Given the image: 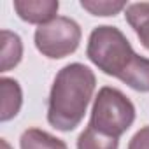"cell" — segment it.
I'll list each match as a JSON object with an SVG mask.
<instances>
[{"label": "cell", "mask_w": 149, "mask_h": 149, "mask_svg": "<svg viewBox=\"0 0 149 149\" xmlns=\"http://www.w3.org/2000/svg\"><path fill=\"white\" fill-rule=\"evenodd\" d=\"M128 149H149V125L140 128L128 142Z\"/></svg>", "instance_id": "cell-12"}, {"label": "cell", "mask_w": 149, "mask_h": 149, "mask_svg": "<svg viewBox=\"0 0 149 149\" xmlns=\"http://www.w3.org/2000/svg\"><path fill=\"white\" fill-rule=\"evenodd\" d=\"M135 121L133 102L118 88L104 86L93 100L88 126L119 139Z\"/></svg>", "instance_id": "cell-3"}, {"label": "cell", "mask_w": 149, "mask_h": 149, "mask_svg": "<svg viewBox=\"0 0 149 149\" xmlns=\"http://www.w3.org/2000/svg\"><path fill=\"white\" fill-rule=\"evenodd\" d=\"M23 58V42L21 37L14 32L2 30V72L11 70L16 67Z\"/></svg>", "instance_id": "cell-9"}, {"label": "cell", "mask_w": 149, "mask_h": 149, "mask_svg": "<svg viewBox=\"0 0 149 149\" xmlns=\"http://www.w3.org/2000/svg\"><path fill=\"white\" fill-rule=\"evenodd\" d=\"M19 149H68V147L61 139L40 128H28L19 137Z\"/></svg>", "instance_id": "cell-8"}, {"label": "cell", "mask_w": 149, "mask_h": 149, "mask_svg": "<svg viewBox=\"0 0 149 149\" xmlns=\"http://www.w3.org/2000/svg\"><path fill=\"white\" fill-rule=\"evenodd\" d=\"M2 149H11V146L6 142V139H2Z\"/></svg>", "instance_id": "cell-13"}, {"label": "cell", "mask_w": 149, "mask_h": 149, "mask_svg": "<svg viewBox=\"0 0 149 149\" xmlns=\"http://www.w3.org/2000/svg\"><path fill=\"white\" fill-rule=\"evenodd\" d=\"M125 18L137 33L140 44L149 51V2L128 4L125 9Z\"/></svg>", "instance_id": "cell-7"}, {"label": "cell", "mask_w": 149, "mask_h": 149, "mask_svg": "<svg viewBox=\"0 0 149 149\" xmlns=\"http://www.w3.org/2000/svg\"><path fill=\"white\" fill-rule=\"evenodd\" d=\"M13 6L19 19L39 26L53 21L60 9L58 0H14Z\"/></svg>", "instance_id": "cell-5"}, {"label": "cell", "mask_w": 149, "mask_h": 149, "mask_svg": "<svg viewBox=\"0 0 149 149\" xmlns=\"http://www.w3.org/2000/svg\"><path fill=\"white\" fill-rule=\"evenodd\" d=\"M81 7L93 16H116L128 7L125 0H83Z\"/></svg>", "instance_id": "cell-11"}, {"label": "cell", "mask_w": 149, "mask_h": 149, "mask_svg": "<svg viewBox=\"0 0 149 149\" xmlns=\"http://www.w3.org/2000/svg\"><path fill=\"white\" fill-rule=\"evenodd\" d=\"M119 140L116 137L105 135L91 126H86V130L77 139V149H118Z\"/></svg>", "instance_id": "cell-10"}, {"label": "cell", "mask_w": 149, "mask_h": 149, "mask_svg": "<svg viewBox=\"0 0 149 149\" xmlns=\"http://www.w3.org/2000/svg\"><path fill=\"white\" fill-rule=\"evenodd\" d=\"M0 91H2V123L13 119L18 116L21 105H23V91L16 79L2 77L0 79Z\"/></svg>", "instance_id": "cell-6"}, {"label": "cell", "mask_w": 149, "mask_h": 149, "mask_svg": "<svg viewBox=\"0 0 149 149\" xmlns=\"http://www.w3.org/2000/svg\"><path fill=\"white\" fill-rule=\"evenodd\" d=\"M86 56L105 76L118 77L135 91L149 93V58L137 54L118 26H95L88 39Z\"/></svg>", "instance_id": "cell-1"}, {"label": "cell", "mask_w": 149, "mask_h": 149, "mask_svg": "<svg viewBox=\"0 0 149 149\" xmlns=\"http://www.w3.org/2000/svg\"><path fill=\"white\" fill-rule=\"evenodd\" d=\"M83 32L76 19L67 16H56L53 21L40 25L35 30L33 42L42 56L51 60H61L79 47Z\"/></svg>", "instance_id": "cell-4"}, {"label": "cell", "mask_w": 149, "mask_h": 149, "mask_svg": "<svg viewBox=\"0 0 149 149\" xmlns=\"http://www.w3.org/2000/svg\"><path fill=\"white\" fill-rule=\"evenodd\" d=\"M97 77L90 67L68 63L58 70L47 100V121L60 132L76 130L93 98Z\"/></svg>", "instance_id": "cell-2"}]
</instances>
